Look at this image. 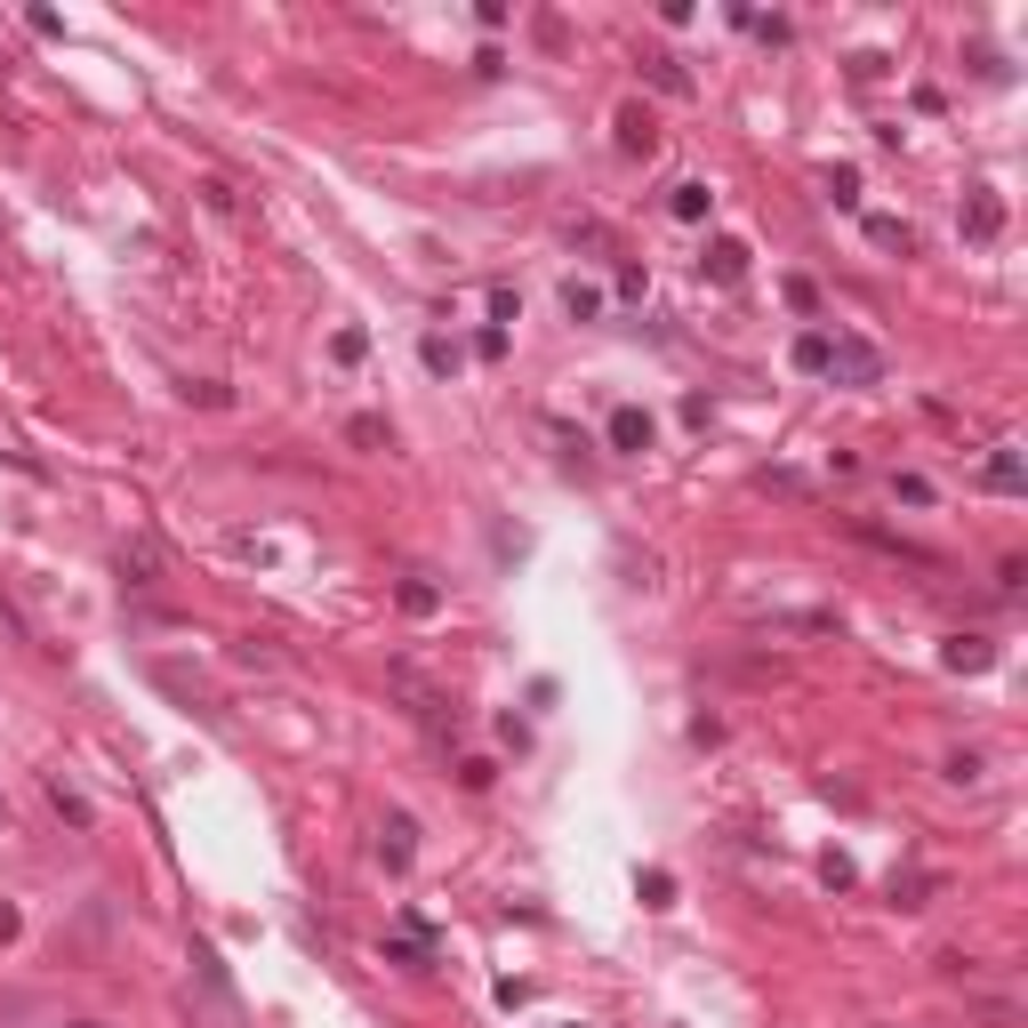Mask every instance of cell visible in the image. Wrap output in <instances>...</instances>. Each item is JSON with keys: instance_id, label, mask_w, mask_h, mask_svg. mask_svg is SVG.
<instances>
[{"instance_id": "cell-23", "label": "cell", "mask_w": 1028, "mask_h": 1028, "mask_svg": "<svg viewBox=\"0 0 1028 1028\" xmlns=\"http://www.w3.org/2000/svg\"><path fill=\"white\" fill-rule=\"evenodd\" d=\"M764 490H779V499H812V475H795V466H764Z\"/></svg>"}, {"instance_id": "cell-8", "label": "cell", "mask_w": 1028, "mask_h": 1028, "mask_svg": "<svg viewBox=\"0 0 1028 1028\" xmlns=\"http://www.w3.org/2000/svg\"><path fill=\"white\" fill-rule=\"evenodd\" d=\"M603 435H611V450H619V459H643V450H651V410L619 402V410H611V426H603Z\"/></svg>"}, {"instance_id": "cell-1", "label": "cell", "mask_w": 1028, "mask_h": 1028, "mask_svg": "<svg viewBox=\"0 0 1028 1028\" xmlns=\"http://www.w3.org/2000/svg\"><path fill=\"white\" fill-rule=\"evenodd\" d=\"M185 1013H193V1028H250L234 980H225V964H217L210 949H193V973H185Z\"/></svg>"}, {"instance_id": "cell-2", "label": "cell", "mask_w": 1028, "mask_h": 1028, "mask_svg": "<svg viewBox=\"0 0 1028 1028\" xmlns=\"http://www.w3.org/2000/svg\"><path fill=\"white\" fill-rule=\"evenodd\" d=\"M828 378L836 386H876L883 378V354L868 338H828Z\"/></svg>"}, {"instance_id": "cell-24", "label": "cell", "mask_w": 1028, "mask_h": 1028, "mask_svg": "<svg viewBox=\"0 0 1028 1028\" xmlns=\"http://www.w3.org/2000/svg\"><path fill=\"white\" fill-rule=\"evenodd\" d=\"M892 499L900 506H932L940 490H932V475H892Z\"/></svg>"}, {"instance_id": "cell-12", "label": "cell", "mask_w": 1028, "mask_h": 1028, "mask_svg": "<svg viewBox=\"0 0 1028 1028\" xmlns=\"http://www.w3.org/2000/svg\"><path fill=\"white\" fill-rule=\"evenodd\" d=\"M386 956L410 964V973H426V964H435V932H426V924H402V932L386 940Z\"/></svg>"}, {"instance_id": "cell-22", "label": "cell", "mask_w": 1028, "mask_h": 1028, "mask_svg": "<svg viewBox=\"0 0 1028 1028\" xmlns=\"http://www.w3.org/2000/svg\"><path fill=\"white\" fill-rule=\"evenodd\" d=\"M940 779H956V788H973V779H989V755H980V748H956L949 764H940Z\"/></svg>"}, {"instance_id": "cell-32", "label": "cell", "mask_w": 1028, "mask_h": 1028, "mask_svg": "<svg viewBox=\"0 0 1028 1028\" xmlns=\"http://www.w3.org/2000/svg\"><path fill=\"white\" fill-rule=\"evenodd\" d=\"M788 305H795V314H819V290H812V281H804V274H795V281H788Z\"/></svg>"}, {"instance_id": "cell-26", "label": "cell", "mask_w": 1028, "mask_h": 1028, "mask_svg": "<svg viewBox=\"0 0 1028 1028\" xmlns=\"http://www.w3.org/2000/svg\"><path fill=\"white\" fill-rule=\"evenodd\" d=\"M234 660H241V667H281V651H274V643H265V635H250V643H241V651H234Z\"/></svg>"}, {"instance_id": "cell-15", "label": "cell", "mask_w": 1028, "mask_h": 1028, "mask_svg": "<svg viewBox=\"0 0 1028 1028\" xmlns=\"http://www.w3.org/2000/svg\"><path fill=\"white\" fill-rule=\"evenodd\" d=\"M788 362L804 369V378H828V330H804V338L788 346Z\"/></svg>"}, {"instance_id": "cell-30", "label": "cell", "mask_w": 1028, "mask_h": 1028, "mask_svg": "<svg viewBox=\"0 0 1028 1028\" xmlns=\"http://www.w3.org/2000/svg\"><path fill=\"white\" fill-rule=\"evenodd\" d=\"M185 402H201V410H225V402H234V394H225L217 378H201V386H185Z\"/></svg>"}, {"instance_id": "cell-19", "label": "cell", "mask_w": 1028, "mask_h": 1028, "mask_svg": "<svg viewBox=\"0 0 1028 1028\" xmlns=\"http://www.w3.org/2000/svg\"><path fill=\"white\" fill-rule=\"evenodd\" d=\"M667 210L684 217V225H699V217L715 210V193H707V185H699V177H684V185H675V201H667Z\"/></svg>"}, {"instance_id": "cell-7", "label": "cell", "mask_w": 1028, "mask_h": 1028, "mask_svg": "<svg viewBox=\"0 0 1028 1028\" xmlns=\"http://www.w3.org/2000/svg\"><path fill=\"white\" fill-rule=\"evenodd\" d=\"M699 274H707V281H724V290H731V281H748V241L715 234L707 250H699Z\"/></svg>"}, {"instance_id": "cell-35", "label": "cell", "mask_w": 1028, "mask_h": 1028, "mask_svg": "<svg viewBox=\"0 0 1028 1028\" xmlns=\"http://www.w3.org/2000/svg\"><path fill=\"white\" fill-rule=\"evenodd\" d=\"M0 828H9V795H0Z\"/></svg>"}, {"instance_id": "cell-25", "label": "cell", "mask_w": 1028, "mask_h": 1028, "mask_svg": "<svg viewBox=\"0 0 1028 1028\" xmlns=\"http://www.w3.org/2000/svg\"><path fill=\"white\" fill-rule=\"evenodd\" d=\"M506 322H523V290L499 281V290H490V330H506Z\"/></svg>"}, {"instance_id": "cell-18", "label": "cell", "mask_w": 1028, "mask_h": 1028, "mask_svg": "<svg viewBox=\"0 0 1028 1028\" xmlns=\"http://www.w3.org/2000/svg\"><path fill=\"white\" fill-rule=\"evenodd\" d=\"M394 603L410 611V619H435V611H442V587H435V579H402Z\"/></svg>"}, {"instance_id": "cell-33", "label": "cell", "mask_w": 1028, "mask_h": 1028, "mask_svg": "<svg viewBox=\"0 0 1028 1028\" xmlns=\"http://www.w3.org/2000/svg\"><path fill=\"white\" fill-rule=\"evenodd\" d=\"M883 65H892V57H876V49H860V57H852V80H883Z\"/></svg>"}, {"instance_id": "cell-10", "label": "cell", "mask_w": 1028, "mask_h": 1028, "mask_svg": "<svg viewBox=\"0 0 1028 1028\" xmlns=\"http://www.w3.org/2000/svg\"><path fill=\"white\" fill-rule=\"evenodd\" d=\"M980 490H996V499H1020V490H1028L1020 450H989V466H980Z\"/></svg>"}, {"instance_id": "cell-13", "label": "cell", "mask_w": 1028, "mask_h": 1028, "mask_svg": "<svg viewBox=\"0 0 1028 1028\" xmlns=\"http://www.w3.org/2000/svg\"><path fill=\"white\" fill-rule=\"evenodd\" d=\"M940 876L932 868H892V908H932Z\"/></svg>"}, {"instance_id": "cell-31", "label": "cell", "mask_w": 1028, "mask_h": 1028, "mask_svg": "<svg viewBox=\"0 0 1028 1028\" xmlns=\"http://www.w3.org/2000/svg\"><path fill=\"white\" fill-rule=\"evenodd\" d=\"M819 876H828V892H844V883H852V860H844V852H828V860H819Z\"/></svg>"}, {"instance_id": "cell-20", "label": "cell", "mask_w": 1028, "mask_h": 1028, "mask_svg": "<svg viewBox=\"0 0 1028 1028\" xmlns=\"http://www.w3.org/2000/svg\"><path fill=\"white\" fill-rule=\"evenodd\" d=\"M563 314H571V322H594V314H603V290L571 274V281H563Z\"/></svg>"}, {"instance_id": "cell-21", "label": "cell", "mask_w": 1028, "mask_h": 1028, "mask_svg": "<svg viewBox=\"0 0 1028 1028\" xmlns=\"http://www.w3.org/2000/svg\"><path fill=\"white\" fill-rule=\"evenodd\" d=\"M868 241H876V250H892V258H908V250H916V234H908L900 217H868Z\"/></svg>"}, {"instance_id": "cell-17", "label": "cell", "mask_w": 1028, "mask_h": 1028, "mask_svg": "<svg viewBox=\"0 0 1028 1028\" xmlns=\"http://www.w3.org/2000/svg\"><path fill=\"white\" fill-rule=\"evenodd\" d=\"M418 362L435 369V378H459V362H466V354H459V346H450L442 330H426V338H418Z\"/></svg>"}, {"instance_id": "cell-29", "label": "cell", "mask_w": 1028, "mask_h": 1028, "mask_svg": "<svg viewBox=\"0 0 1028 1028\" xmlns=\"http://www.w3.org/2000/svg\"><path fill=\"white\" fill-rule=\"evenodd\" d=\"M330 354H338V362H346V369H354V362H362V354H369V338H362V330H338V338H330Z\"/></svg>"}, {"instance_id": "cell-14", "label": "cell", "mask_w": 1028, "mask_h": 1028, "mask_svg": "<svg viewBox=\"0 0 1028 1028\" xmlns=\"http://www.w3.org/2000/svg\"><path fill=\"white\" fill-rule=\"evenodd\" d=\"M49 804H57V819H73V828H89V819H97V812H89V795H80L65 772H49Z\"/></svg>"}, {"instance_id": "cell-34", "label": "cell", "mask_w": 1028, "mask_h": 1028, "mask_svg": "<svg viewBox=\"0 0 1028 1028\" xmlns=\"http://www.w3.org/2000/svg\"><path fill=\"white\" fill-rule=\"evenodd\" d=\"M16 932H25V916H16L9 900H0V940H16Z\"/></svg>"}, {"instance_id": "cell-16", "label": "cell", "mask_w": 1028, "mask_h": 1028, "mask_svg": "<svg viewBox=\"0 0 1028 1028\" xmlns=\"http://www.w3.org/2000/svg\"><path fill=\"white\" fill-rule=\"evenodd\" d=\"M346 442H354V450H394V426L369 418V410H354V418H346Z\"/></svg>"}, {"instance_id": "cell-6", "label": "cell", "mask_w": 1028, "mask_h": 1028, "mask_svg": "<svg viewBox=\"0 0 1028 1028\" xmlns=\"http://www.w3.org/2000/svg\"><path fill=\"white\" fill-rule=\"evenodd\" d=\"M635 65H643V80H651L660 97H691V89H699V80H691V65H684L675 49H643Z\"/></svg>"}, {"instance_id": "cell-3", "label": "cell", "mask_w": 1028, "mask_h": 1028, "mask_svg": "<svg viewBox=\"0 0 1028 1028\" xmlns=\"http://www.w3.org/2000/svg\"><path fill=\"white\" fill-rule=\"evenodd\" d=\"M121 579H129V587H161V579H170V547L146 539V530L121 539Z\"/></svg>"}, {"instance_id": "cell-28", "label": "cell", "mask_w": 1028, "mask_h": 1028, "mask_svg": "<svg viewBox=\"0 0 1028 1028\" xmlns=\"http://www.w3.org/2000/svg\"><path fill=\"white\" fill-rule=\"evenodd\" d=\"M828 201H836V210H852V201H860V177H852V170H828Z\"/></svg>"}, {"instance_id": "cell-9", "label": "cell", "mask_w": 1028, "mask_h": 1028, "mask_svg": "<svg viewBox=\"0 0 1028 1028\" xmlns=\"http://www.w3.org/2000/svg\"><path fill=\"white\" fill-rule=\"evenodd\" d=\"M940 667H949V675H989L996 667V643H989V635H949Z\"/></svg>"}, {"instance_id": "cell-5", "label": "cell", "mask_w": 1028, "mask_h": 1028, "mask_svg": "<svg viewBox=\"0 0 1028 1028\" xmlns=\"http://www.w3.org/2000/svg\"><path fill=\"white\" fill-rule=\"evenodd\" d=\"M611 146H619L627 161H651V153H660V121H651L643 105H619V121H611Z\"/></svg>"}, {"instance_id": "cell-4", "label": "cell", "mask_w": 1028, "mask_h": 1028, "mask_svg": "<svg viewBox=\"0 0 1028 1028\" xmlns=\"http://www.w3.org/2000/svg\"><path fill=\"white\" fill-rule=\"evenodd\" d=\"M956 225H964V241H980V250H989V241L1004 234V201L989 193V185H973V193H964V210H956Z\"/></svg>"}, {"instance_id": "cell-11", "label": "cell", "mask_w": 1028, "mask_h": 1028, "mask_svg": "<svg viewBox=\"0 0 1028 1028\" xmlns=\"http://www.w3.org/2000/svg\"><path fill=\"white\" fill-rule=\"evenodd\" d=\"M378 852H386V868H410V860H418V819H410V812H386Z\"/></svg>"}, {"instance_id": "cell-36", "label": "cell", "mask_w": 1028, "mask_h": 1028, "mask_svg": "<svg viewBox=\"0 0 1028 1028\" xmlns=\"http://www.w3.org/2000/svg\"><path fill=\"white\" fill-rule=\"evenodd\" d=\"M73 1028H97V1020H73Z\"/></svg>"}, {"instance_id": "cell-27", "label": "cell", "mask_w": 1028, "mask_h": 1028, "mask_svg": "<svg viewBox=\"0 0 1028 1028\" xmlns=\"http://www.w3.org/2000/svg\"><path fill=\"white\" fill-rule=\"evenodd\" d=\"M643 900H651V908H675V876L651 868V876H643Z\"/></svg>"}]
</instances>
